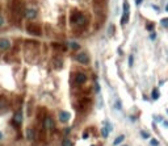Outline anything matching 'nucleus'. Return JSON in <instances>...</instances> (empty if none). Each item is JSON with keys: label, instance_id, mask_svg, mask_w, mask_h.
<instances>
[{"label": "nucleus", "instance_id": "473e14b6", "mask_svg": "<svg viewBox=\"0 0 168 146\" xmlns=\"http://www.w3.org/2000/svg\"><path fill=\"white\" fill-rule=\"evenodd\" d=\"M0 138H2V133H0Z\"/></svg>", "mask_w": 168, "mask_h": 146}, {"label": "nucleus", "instance_id": "bb28decb", "mask_svg": "<svg viewBox=\"0 0 168 146\" xmlns=\"http://www.w3.org/2000/svg\"><path fill=\"white\" fill-rule=\"evenodd\" d=\"M146 29H148V30H152V29H154V24H148V25L146 26Z\"/></svg>", "mask_w": 168, "mask_h": 146}, {"label": "nucleus", "instance_id": "4468645a", "mask_svg": "<svg viewBox=\"0 0 168 146\" xmlns=\"http://www.w3.org/2000/svg\"><path fill=\"white\" fill-rule=\"evenodd\" d=\"M124 140H125V137H124V136H120V137H117L116 140L113 141V145H114V146H116V145H120V143H121L122 141H124Z\"/></svg>", "mask_w": 168, "mask_h": 146}, {"label": "nucleus", "instance_id": "f3484780", "mask_svg": "<svg viewBox=\"0 0 168 146\" xmlns=\"http://www.w3.org/2000/svg\"><path fill=\"white\" fill-rule=\"evenodd\" d=\"M70 48L74 49V50H78V49H80V45H79L78 42H71V43H70Z\"/></svg>", "mask_w": 168, "mask_h": 146}, {"label": "nucleus", "instance_id": "9b49d317", "mask_svg": "<svg viewBox=\"0 0 168 146\" xmlns=\"http://www.w3.org/2000/svg\"><path fill=\"white\" fill-rule=\"evenodd\" d=\"M43 125H45L46 129H53V128H54V121H53L51 117H46V119H45Z\"/></svg>", "mask_w": 168, "mask_h": 146}, {"label": "nucleus", "instance_id": "2eb2a0df", "mask_svg": "<svg viewBox=\"0 0 168 146\" xmlns=\"http://www.w3.org/2000/svg\"><path fill=\"white\" fill-rule=\"evenodd\" d=\"M54 65H55V67H57V68H60V67L63 66V62H62V61H60L59 58H55V61H54Z\"/></svg>", "mask_w": 168, "mask_h": 146}, {"label": "nucleus", "instance_id": "f8f14e48", "mask_svg": "<svg viewBox=\"0 0 168 146\" xmlns=\"http://www.w3.org/2000/svg\"><path fill=\"white\" fill-rule=\"evenodd\" d=\"M129 22V12H124V14H122V19H121V24L125 25Z\"/></svg>", "mask_w": 168, "mask_h": 146}, {"label": "nucleus", "instance_id": "72a5a7b5", "mask_svg": "<svg viewBox=\"0 0 168 146\" xmlns=\"http://www.w3.org/2000/svg\"><path fill=\"white\" fill-rule=\"evenodd\" d=\"M167 112H168V111H167Z\"/></svg>", "mask_w": 168, "mask_h": 146}, {"label": "nucleus", "instance_id": "b1692460", "mask_svg": "<svg viewBox=\"0 0 168 146\" xmlns=\"http://www.w3.org/2000/svg\"><path fill=\"white\" fill-rule=\"evenodd\" d=\"M113 32H114V26H113V25H109V28H108V34L112 36Z\"/></svg>", "mask_w": 168, "mask_h": 146}, {"label": "nucleus", "instance_id": "423d86ee", "mask_svg": "<svg viewBox=\"0 0 168 146\" xmlns=\"http://www.w3.org/2000/svg\"><path fill=\"white\" fill-rule=\"evenodd\" d=\"M25 17L29 20H34L37 17V9L34 8H26L25 9Z\"/></svg>", "mask_w": 168, "mask_h": 146}, {"label": "nucleus", "instance_id": "c756f323", "mask_svg": "<svg viewBox=\"0 0 168 146\" xmlns=\"http://www.w3.org/2000/svg\"><path fill=\"white\" fill-rule=\"evenodd\" d=\"M150 38H151V40H155V34H154V33H152V34L150 36Z\"/></svg>", "mask_w": 168, "mask_h": 146}, {"label": "nucleus", "instance_id": "7c9ffc66", "mask_svg": "<svg viewBox=\"0 0 168 146\" xmlns=\"http://www.w3.org/2000/svg\"><path fill=\"white\" fill-rule=\"evenodd\" d=\"M142 3V0H135V4H141Z\"/></svg>", "mask_w": 168, "mask_h": 146}, {"label": "nucleus", "instance_id": "5701e85b", "mask_svg": "<svg viewBox=\"0 0 168 146\" xmlns=\"http://www.w3.org/2000/svg\"><path fill=\"white\" fill-rule=\"evenodd\" d=\"M114 107H116V108H117L118 111H121V101L118 100V99L116 100V103H114Z\"/></svg>", "mask_w": 168, "mask_h": 146}, {"label": "nucleus", "instance_id": "a211bd4d", "mask_svg": "<svg viewBox=\"0 0 168 146\" xmlns=\"http://www.w3.org/2000/svg\"><path fill=\"white\" fill-rule=\"evenodd\" d=\"M130 7H129V2L127 0H124V12H129Z\"/></svg>", "mask_w": 168, "mask_h": 146}, {"label": "nucleus", "instance_id": "2f4dec72", "mask_svg": "<svg viewBox=\"0 0 168 146\" xmlns=\"http://www.w3.org/2000/svg\"><path fill=\"white\" fill-rule=\"evenodd\" d=\"M165 11L168 12V4H167V7H165Z\"/></svg>", "mask_w": 168, "mask_h": 146}, {"label": "nucleus", "instance_id": "aec40b11", "mask_svg": "<svg viewBox=\"0 0 168 146\" xmlns=\"http://www.w3.org/2000/svg\"><path fill=\"white\" fill-rule=\"evenodd\" d=\"M133 65H134V55L131 54V55H129V66L133 67Z\"/></svg>", "mask_w": 168, "mask_h": 146}, {"label": "nucleus", "instance_id": "412c9836", "mask_svg": "<svg viewBox=\"0 0 168 146\" xmlns=\"http://www.w3.org/2000/svg\"><path fill=\"white\" fill-rule=\"evenodd\" d=\"M160 24H162L164 28H168V19H163L162 21H160Z\"/></svg>", "mask_w": 168, "mask_h": 146}, {"label": "nucleus", "instance_id": "dca6fc26", "mask_svg": "<svg viewBox=\"0 0 168 146\" xmlns=\"http://www.w3.org/2000/svg\"><path fill=\"white\" fill-rule=\"evenodd\" d=\"M159 91H158V88H154L152 90V99H154V100H156V99H159Z\"/></svg>", "mask_w": 168, "mask_h": 146}, {"label": "nucleus", "instance_id": "393cba45", "mask_svg": "<svg viewBox=\"0 0 168 146\" xmlns=\"http://www.w3.org/2000/svg\"><path fill=\"white\" fill-rule=\"evenodd\" d=\"M141 134H142L144 138H148V137H150V134H148V133H146V132H141Z\"/></svg>", "mask_w": 168, "mask_h": 146}, {"label": "nucleus", "instance_id": "39448f33", "mask_svg": "<svg viewBox=\"0 0 168 146\" xmlns=\"http://www.w3.org/2000/svg\"><path fill=\"white\" fill-rule=\"evenodd\" d=\"M26 30H28V33H30V34H33V36H40L41 34V29H40V26H37V25H28L26 26Z\"/></svg>", "mask_w": 168, "mask_h": 146}, {"label": "nucleus", "instance_id": "c85d7f7f", "mask_svg": "<svg viewBox=\"0 0 168 146\" xmlns=\"http://www.w3.org/2000/svg\"><path fill=\"white\" fill-rule=\"evenodd\" d=\"M96 92H100V86H98V83H96Z\"/></svg>", "mask_w": 168, "mask_h": 146}, {"label": "nucleus", "instance_id": "cd10ccee", "mask_svg": "<svg viewBox=\"0 0 168 146\" xmlns=\"http://www.w3.org/2000/svg\"><path fill=\"white\" fill-rule=\"evenodd\" d=\"M3 25H4V17L0 16V26H3Z\"/></svg>", "mask_w": 168, "mask_h": 146}, {"label": "nucleus", "instance_id": "4be33fe9", "mask_svg": "<svg viewBox=\"0 0 168 146\" xmlns=\"http://www.w3.org/2000/svg\"><path fill=\"white\" fill-rule=\"evenodd\" d=\"M62 146H72V142L70 140H64L63 143H62Z\"/></svg>", "mask_w": 168, "mask_h": 146}, {"label": "nucleus", "instance_id": "6ab92c4d", "mask_svg": "<svg viewBox=\"0 0 168 146\" xmlns=\"http://www.w3.org/2000/svg\"><path fill=\"white\" fill-rule=\"evenodd\" d=\"M101 134H103V137H108V134H109V129L108 128H103V130H101Z\"/></svg>", "mask_w": 168, "mask_h": 146}, {"label": "nucleus", "instance_id": "a878e982", "mask_svg": "<svg viewBox=\"0 0 168 146\" xmlns=\"http://www.w3.org/2000/svg\"><path fill=\"white\" fill-rule=\"evenodd\" d=\"M151 145H152V146H159V142L155 141V140H152V141H151Z\"/></svg>", "mask_w": 168, "mask_h": 146}, {"label": "nucleus", "instance_id": "f03ea898", "mask_svg": "<svg viewBox=\"0 0 168 146\" xmlns=\"http://www.w3.org/2000/svg\"><path fill=\"white\" fill-rule=\"evenodd\" d=\"M75 59L78 61L79 63H81V65H88L89 63V57H88L87 53H79V54H76Z\"/></svg>", "mask_w": 168, "mask_h": 146}, {"label": "nucleus", "instance_id": "20e7f679", "mask_svg": "<svg viewBox=\"0 0 168 146\" xmlns=\"http://www.w3.org/2000/svg\"><path fill=\"white\" fill-rule=\"evenodd\" d=\"M87 82V75L84 72H76L75 74V83L78 84V86H81Z\"/></svg>", "mask_w": 168, "mask_h": 146}, {"label": "nucleus", "instance_id": "7ed1b4c3", "mask_svg": "<svg viewBox=\"0 0 168 146\" xmlns=\"http://www.w3.org/2000/svg\"><path fill=\"white\" fill-rule=\"evenodd\" d=\"M108 0H93V5H95V11L97 13H100L105 9V4Z\"/></svg>", "mask_w": 168, "mask_h": 146}, {"label": "nucleus", "instance_id": "f257e3e1", "mask_svg": "<svg viewBox=\"0 0 168 146\" xmlns=\"http://www.w3.org/2000/svg\"><path fill=\"white\" fill-rule=\"evenodd\" d=\"M71 22H72V24H75V25H78V26H80V28H83V26H87L88 25L89 19L84 13H81L79 11H75L71 14Z\"/></svg>", "mask_w": 168, "mask_h": 146}, {"label": "nucleus", "instance_id": "1a4fd4ad", "mask_svg": "<svg viewBox=\"0 0 168 146\" xmlns=\"http://www.w3.org/2000/svg\"><path fill=\"white\" fill-rule=\"evenodd\" d=\"M25 137H26V140H28V141H33V140H34V137H36L34 129H33V128H28V129L25 130Z\"/></svg>", "mask_w": 168, "mask_h": 146}, {"label": "nucleus", "instance_id": "0eeeda50", "mask_svg": "<svg viewBox=\"0 0 168 146\" xmlns=\"http://www.w3.org/2000/svg\"><path fill=\"white\" fill-rule=\"evenodd\" d=\"M11 48V41L8 38H0V49L2 50H8Z\"/></svg>", "mask_w": 168, "mask_h": 146}, {"label": "nucleus", "instance_id": "ddd939ff", "mask_svg": "<svg viewBox=\"0 0 168 146\" xmlns=\"http://www.w3.org/2000/svg\"><path fill=\"white\" fill-rule=\"evenodd\" d=\"M5 104H7V99L4 96H0V111L5 108Z\"/></svg>", "mask_w": 168, "mask_h": 146}, {"label": "nucleus", "instance_id": "6e6552de", "mask_svg": "<svg viewBox=\"0 0 168 146\" xmlns=\"http://www.w3.org/2000/svg\"><path fill=\"white\" fill-rule=\"evenodd\" d=\"M13 121H14L16 125H21L22 124V112L21 111H17L13 114Z\"/></svg>", "mask_w": 168, "mask_h": 146}, {"label": "nucleus", "instance_id": "9d476101", "mask_svg": "<svg viewBox=\"0 0 168 146\" xmlns=\"http://www.w3.org/2000/svg\"><path fill=\"white\" fill-rule=\"evenodd\" d=\"M70 119H71V114L68 113V112L63 111V112L59 113V121H60V122H67Z\"/></svg>", "mask_w": 168, "mask_h": 146}]
</instances>
